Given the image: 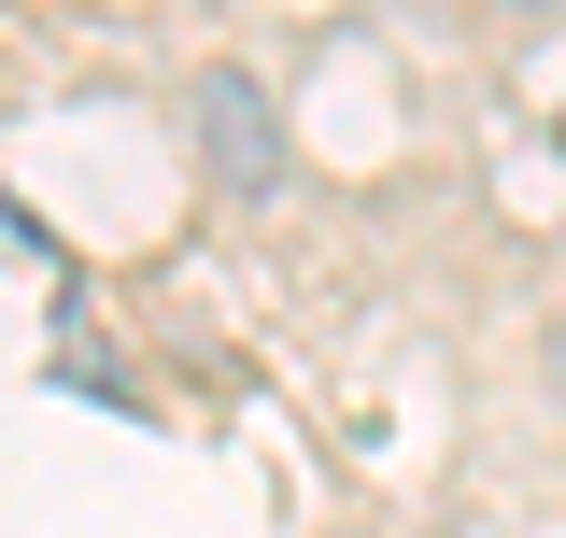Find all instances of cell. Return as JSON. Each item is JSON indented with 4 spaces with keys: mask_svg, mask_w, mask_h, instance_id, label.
Wrapping results in <instances>:
<instances>
[{
    "mask_svg": "<svg viewBox=\"0 0 566 538\" xmlns=\"http://www.w3.org/2000/svg\"><path fill=\"white\" fill-rule=\"evenodd\" d=\"M185 100H199V156H212V185H227V199H270V185H283V100H270L241 58H212Z\"/></svg>",
    "mask_w": 566,
    "mask_h": 538,
    "instance_id": "6da1fadb",
    "label": "cell"
},
{
    "mask_svg": "<svg viewBox=\"0 0 566 538\" xmlns=\"http://www.w3.org/2000/svg\"><path fill=\"white\" fill-rule=\"evenodd\" d=\"M538 383H553V397H566V312H553V340H538Z\"/></svg>",
    "mask_w": 566,
    "mask_h": 538,
    "instance_id": "7a4b0ae2",
    "label": "cell"
}]
</instances>
